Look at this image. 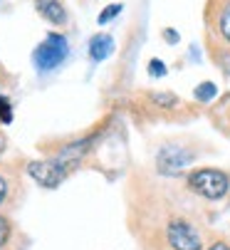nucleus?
<instances>
[{
  "label": "nucleus",
  "instance_id": "f257e3e1",
  "mask_svg": "<svg viewBox=\"0 0 230 250\" xmlns=\"http://www.w3.org/2000/svg\"><path fill=\"white\" fill-rule=\"evenodd\" d=\"M188 188L208 201H220L230 191V176L220 168H196L188 173Z\"/></svg>",
  "mask_w": 230,
  "mask_h": 250
},
{
  "label": "nucleus",
  "instance_id": "f03ea898",
  "mask_svg": "<svg viewBox=\"0 0 230 250\" xmlns=\"http://www.w3.org/2000/svg\"><path fill=\"white\" fill-rule=\"evenodd\" d=\"M69 55V42L64 35L60 32H50L47 38L35 47L32 52V60H35V67L40 69V72H50V69L60 67Z\"/></svg>",
  "mask_w": 230,
  "mask_h": 250
},
{
  "label": "nucleus",
  "instance_id": "7ed1b4c3",
  "mask_svg": "<svg viewBox=\"0 0 230 250\" xmlns=\"http://www.w3.org/2000/svg\"><path fill=\"white\" fill-rule=\"evenodd\" d=\"M27 173L35 184H40L42 188H57L64 178L69 176V168H64L55 156L45 159V161H30L27 164Z\"/></svg>",
  "mask_w": 230,
  "mask_h": 250
},
{
  "label": "nucleus",
  "instance_id": "20e7f679",
  "mask_svg": "<svg viewBox=\"0 0 230 250\" xmlns=\"http://www.w3.org/2000/svg\"><path fill=\"white\" fill-rule=\"evenodd\" d=\"M166 240L173 250H203V238L188 221H171L166 228Z\"/></svg>",
  "mask_w": 230,
  "mask_h": 250
},
{
  "label": "nucleus",
  "instance_id": "39448f33",
  "mask_svg": "<svg viewBox=\"0 0 230 250\" xmlns=\"http://www.w3.org/2000/svg\"><path fill=\"white\" fill-rule=\"evenodd\" d=\"M193 151L186 149V146H176V144H168L159 151L156 156V166L161 173L166 176H178L186 166H190V161H193Z\"/></svg>",
  "mask_w": 230,
  "mask_h": 250
},
{
  "label": "nucleus",
  "instance_id": "423d86ee",
  "mask_svg": "<svg viewBox=\"0 0 230 250\" xmlns=\"http://www.w3.org/2000/svg\"><path fill=\"white\" fill-rule=\"evenodd\" d=\"M210 20H213V30L220 35V40L230 45V0H213Z\"/></svg>",
  "mask_w": 230,
  "mask_h": 250
},
{
  "label": "nucleus",
  "instance_id": "0eeeda50",
  "mask_svg": "<svg viewBox=\"0 0 230 250\" xmlns=\"http://www.w3.org/2000/svg\"><path fill=\"white\" fill-rule=\"evenodd\" d=\"M35 8L40 13V18H45L50 25H64L67 22V8L62 0H35Z\"/></svg>",
  "mask_w": 230,
  "mask_h": 250
},
{
  "label": "nucleus",
  "instance_id": "6e6552de",
  "mask_svg": "<svg viewBox=\"0 0 230 250\" xmlns=\"http://www.w3.org/2000/svg\"><path fill=\"white\" fill-rule=\"evenodd\" d=\"M111 52H114V38H111V35L97 32L94 38L89 40V57L94 62H104Z\"/></svg>",
  "mask_w": 230,
  "mask_h": 250
},
{
  "label": "nucleus",
  "instance_id": "1a4fd4ad",
  "mask_svg": "<svg viewBox=\"0 0 230 250\" xmlns=\"http://www.w3.org/2000/svg\"><path fill=\"white\" fill-rule=\"evenodd\" d=\"M215 94H218V87L213 82H203V84L196 87V99L198 102H210Z\"/></svg>",
  "mask_w": 230,
  "mask_h": 250
},
{
  "label": "nucleus",
  "instance_id": "9d476101",
  "mask_svg": "<svg viewBox=\"0 0 230 250\" xmlns=\"http://www.w3.org/2000/svg\"><path fill=\"white\" fill-rule=\"evenodd\" d=\"M119 13H122V3H111V5H106V10L97 18V22H99V25H106L111 18H117Z\"/></svg>",
  "mask_w": 230,
  "mask_h": 250
},
{
  "label": "nucleus",
  "instance_id": "9b49d317",
  "mask_svg": "<svg viewBox=\"0 0 230 250\" xmlns=\"http://www.w3.org/2000/svg\"><path fill=\"white\" fill-rule=\"evenodd\" d=\"M0 122H3V124L13 122V106H10L8 97H0Z\"/></svg>",
  "mask_w": 230,
  "mask_h": 250
},
{
  "label": "nucleus",
  "instance_id": "f8f14e48",
  "mask_svg": "<svg viewBox=\"0 0 230 250\" xmlns=\"http://www.w3.org/2000/svg\"><path fill=\"white\" fill-rule=\"evenodd\" d=\"M10 230H13L10 221H8L5 216H0V248H3V245L8 243V238H10Z\"/></svg>",
  "mask_w": 230,
  "mask_h": 250
},
{
  "label": "nucleus",
  "instance_id": "ddd939ff",
  "mask_svg": "<svg viewBox=\"0 0 230 250\" xmlns=\"http://www.w3.org/2000/svg\"><path fill=\"white\" fill-rule=\"evenodd\" d=\"M153 102L161 104V106H166V109H171V106L178 104V99H176L173 94H153Z\"/></svg>",
  "mask_w": 230,
  "mask_h": 250
},
{
  "label": "nucleus",
  "instance_id": "4468645a",
  "mask_svg": "<svg viewBox=\"0 0 230 250\" xmlns=\"http://www.w3.org/2000/svg\"><path fill=\"white\" fill-rule=\"evenodd\" d=\"M148 67H151L148 72H151L153 77H164V75H166V64H164L161 60H151V62H148Z\"/></svg>",
  "mask_w": 230,
  "mask_h": 250
},
{
  "label": "nucleus",
  "instance_id": "2eb2a0df",
  "mask_svg": "<svg viewBox=\"0 0 230 250\" xmlns=\"http://www.w3.org/2000/svg\"><path fill=\"white\" fill-rule=\"evenodd\" d=\"M8 196H10V184H8V178L0 173V206L8 201Z\"/></svg>",
  "mask_w": 230,
  "mask_h": 250
},
{
  "label": "nucleus",
  "instance_id": "dca6fc26",
  "mask_svg": "<svg viewBox=\"0 0 230 250\" xmlns=\"http://www.w3.org/2000/svg\"><path fill=\"white\" fill-rule=\"evenodd\" d=\"M208 250H230V245H228V243H213Z\"/></svg>",
  "mask_w": 230,
  "mask_h": 250
},
{
  "label": "nucleus",
  "instance_id": "f3484780",
  "mask_svg": "<svg viewBox=\"0 0 230 250\" xmlns=\"http://www.w3.org/2000/svg\"><path fill=\"white\" fill-rule=\"evenodd\" d=\"M3 149H5V139H3V134H0V154H3Z\"/></svg>",
  "mask_w": 230,
  "mask_h": 250
},
{
  "label": "nucleus",
  "instance_id": "a211bd4d",
  "mask_svg": "<svg viewBox=\"0 0 230 250\" xmlns=\"http://www.w3.org/2000/svg\"><path fill=\"white\" fill-rule=\"evenodd\" d=\"M225 117H228V124H230V104L225 106Z\"/></svg>",
  "mask_w": 230,
  "mask_h": 250
}]
</instances>
